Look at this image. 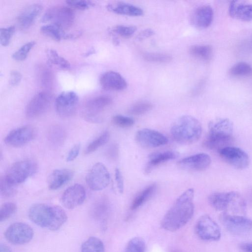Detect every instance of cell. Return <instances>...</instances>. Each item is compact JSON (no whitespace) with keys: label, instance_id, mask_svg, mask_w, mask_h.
Here are the masks:
<instances>
[{"label":"cell","instance_id":"6da1fadb","mask_svg":"<svg viewBox=\"0 0 252 252\" xmlns=\"http://www.w3.org/2000/svg\"><path fill=\"white\" fill-rule=\"evenodd\" d=\"M193 189H189L181 194L164 216L161 221V227L174 232L185 225L193 215Z\"/></svg>","mask_w":252,"mask_h":252},{"label":"cell","instance_id":"7a4b0ae2","mask_svg":"<svg viewBox=\"0 0 252 252\" xmlns=\"http://www.w3.org/2000/svg\"><path fill=\"white\" fill-rule=\"evenodd\" d=\"M208 134L204 141V146L218 150L230 146L232 141L233 125L227 119L219 118L211 122Z\"/></svg>","mask_w":252,"mask_h":252},{"label":"cell","instance_id":"3957f363","mask_svg":"<svg viewBox=\"0 0 252 252\" xmlns=\"http://www.w3.org/2000/svg\"><path fill=\"white\" fill-rule=\"evenodd\" d=\"M202 126L199 121L192 116H183L172 125L170 132L175 140L184 144L197 142L202 134Z\"/></svg>","mask_w":252,"mask_h":252},{"label":"cell","instance_id":"277c9868","mask_svg":"<svg viewBox=\"0 0 252 252\" xmlns=\"http://www.w3.org/2000/svg\"><path fill=\"white\" fill-rule=\"evenodd\" d=\"M59 206L37 203L29 209L28 216L34 223L50 230L58 211Z\"/></svg>","mask_w":252,"mask_h":252},{"label":"cell","instance_id":"5b68a950","mask_svg":"<svg viewBox=\"0 0 252 252\" xmlns=\"http://www.w3.org/2000/svg\"><path fill=\"white\" fill-rule=\"evenodd\" d=\"M37 168V164L33 161L21 160L13 164L3 177L9 183L16 186L33 175Z\"/></svg>","mask_w":252,"mask_h":252},{"label":"cell","instance_id":"8992f818","mask_svg":"<svg viewBox=\"0 0 252 252\" xmlns=\"http://www.w3.org/2000/svg\"><path fill=\"white\" fill-rule=\"evenodd\" d=\"M220 220L223 226L233 234L246 236L252 232V220L244 216L223 213Z\"/></svg>","mask_w":252,"mask_h":252},{"label":"cell","instance_id":"52a82bcc","mask_svg":"<svg viewBox=\"0 0 252 252\" xmlns=\"http://www.w3.org/2000/svg\"><path fill=\"white\" fill-rule=\"evenodd\" d=\"M74 13L70 8L64 6H56L48 9L41 18L43 23L57 25L63 30L67 29L73 24Z\"/></svg>","mask_w":252,"mask_h":252},{"label":"cell","instance_id":"ba28073f","mask_svg":"<svg viewBox=\"0 0 252 252\" xmlns=\"http://www.w3.org/2000/svg\"><path fill=\"white\" fill-rule=\"evenodd\" d=\"M208 200L212 207L217 211L234 213L239 205V193L236 191L214 192L210 195Z\"/></svg>","mask_w":252,"mask_h":252},{"label":"cell","instance_id":"9c48e42d","mask_svg":"<svg viewBox=\"0 0 252 252\" xmlns=\"http://www.w3.org/2000/svg\"><path fill=\"white\" fill-rule=\"evenodd\" d=\"M33 235L32 227L21 222L11 224L4 233L6 239L14 245H23L29 243L32 239Z\"/></svg>","mask_w":252,"mask_h":252},{"label":"cell","instance_id":"30bf717a","mask_svg":"<svg viewBox=\"0 0 252 252\" xmlns=\"http://www.w3.org/2000/svg\"><path fill=\"white\" fill-rule=\"evenodd\" d=\"M86 180L90 189L94 191L101 190L109 185L110 176L106 166L101 162H97L88 173Z\"/></svg>","mask_w":252,"mask_h":252},{"label":"cell","instance_id":"8fae6325","mask_svg":"<svg viewBox=\"0 0 252 252\" xmlns=\"http://www.w3.org/2000/svg\"><path fill=\"white\" fill-rule=\"evenodd\" d=\"M195 231L198 237L204 241H217L221 236L219 226L207 215L198 219L195 225Z\"/></svg>","mask_w":252,"mask_h":252},{"label":"cell","instance_id":"7c38bea8","mask_svg":"<svg viewBox=\"0 0 252 252\" xmlns=\"http://www.w3.org/2000/svg\"><path fill=\"white\" fill-rule=\"evenodd\" d=\"M219 153L225 162L236 169H244L249 165L248 155L239 148L229 146L220 150Z\"/></svg>","mask_w":252,"mask_h":252},{"label":"cell","instance_id":"4fadbf2b","mask_svg":"<svg viewBox=\"0 0 252 252\" xmlns=\"http://www.w3.org/2000/svg\"><path fill=\"white\" fill-rule=\"evenodd\" d=\"M78 101V96L75 92H62L56 99L55 106L58 114L64 118L72 116L76 110Z\"/></svg>","mask_w":252,"mask_h":252},{"label":"cell","instance_id":"5bb4252c","mask_svg":"<svg viewBox=\"0 0 252 252\" xmlns=\"http://www.w3.org/2000/svg\"><path fill=\"white\" fill-rule=\"evenodd\" d=\"M52 99L51 94L42 91L36 94L26 107V115L29 118H35L44 114L49 108Z\"/></svg>","mask_w":252,"mask_h":252},{"label":"cell","instance_id":"9a60e30c","mask_svg":"<svg viewBox=\"0 0 252 252\" xmlns=\"http://www.w3.org/2000/svg\"><path fill=\"white\" fill-rule=\"evenodd\" d=\"M36 133L33 126H22L11 131L5 137L4 142L11 147H21L31 141L35 137Z\"/></svg>","mask_w":252,"mask_h":252},{"label":"cell","instance_id":"2e32d148","mask_svg":"<svg viewBox=\"0 0 252 252\" xmlns=\"http://www.w3.org/2000/svg\"><path fill=\"white\" fill-rule=\"evenodd\" d=\"M135 139L138 144L146 148H156L165 145L168 142V139L164 134L149 128L138 130Z\"/></svg>","mask_w":252,"mask_h":252},{"label":"cell","instance_id":"e0dca14e","mask_svg":"<svg viewBox=\"0 0 252 252\" xmlns=\"http://www.w3.org/2000/svg\"><path fill=\"white\" fill-rule=\"evenodd\" d=\"M111 102V98L107 95H100L90 99L85 106V119L92 123H98V115Z\"/></svg>","mask_w":252,"mask_h":252},{"label":"cell","instance_id":"ac0fdd59","mask_svg":"<svg viewBox=\"0 0 252 252\" xmlns=\"http://www.w3.org/2000/svg\"><path fill=\"white\" fill-rule=\"evenodd\" d=\"M86 198L83 186L76 184L67 188L61 197V202L66 208L72 209L81 205Z\"/></svg>","mask_w":252,"mask_h":252},{"label":"cell","instance_id":"d6986e66","mask_svg":"<svg viewBox=\"0 0 252 252\" xmlns=\"http://www.w3.org/2000/svg\"><path fill=\"white\" fill-rule=\"evenodd\" d=\"M211 162V159L208 155L200 153L182 159L178 164L185 170L199 171L207 169Z\"/></svg>","mask_w":252,"mask_h":252},{"label":"cell","instance_id":"ffe728a7","mask_svg":"<svg viewBox=\"0 0 252 252\" xmlns=\"http://www.w3.org/2000/svg\"><path fill=\"white\" fill-rule=\"evenodd\" d=\"M101 87L107 90L120 91L126 89L127 83L119 73L109 71L104 73L100 78Z\"/></svg>","mask_w":252,"mask_h":252},{"label":"cell","instance_id":"44dd1931","mask_svg":"<svg viewBox=\"0 0 252 252\" xmlns=\"http://www.w3.org/2000/svg\"><path fill=\"white\" fill-rule=\"evenodd\" d=\"M229 15L236 19L245 22L252 21V4L240 1H232L230 3Z\"/></svg>","mask_w":252,"mask_h":252},{"label":"cell","instance_id":"7402d4cb","mask_svg":"<svg viewBox=\"0 0 252 252\" xmlns=\"http://www.w3.org/2000/svg\"><path fill=\"white\" fill-rule=\"evenodd\" d=\"M42 7L39 4H33L25 8L17 17L18 26L22 29L29 28L40 13Z\"/></svg>","mask_w":252,"mask_h":252},{"label":"cell","instance_id":"603a6c76","mask_svg":"<svg viewBox=\"0 0 252 252\" xmlns=\"http://www.w3.org/2000/svg\"><path fill=\"white\" fill-rule=\"evenodd\" d=\"M73 176V172L70 169H56L48 178V188L51 190H56L71 180Z\"/></svg>","mask_w":252,"mask_h":252},{"label":"cell","instance_id":"cb8c5ba5","mask_svg":"<svg viewBox=\"0 0 252 252\" xmlns=\"http://www.w3.org/2000/svg\"><path fill=\"white\" fill-rule=\"evenodd\" d=\"M213 10L209 5L198 7L193 15L194 24L199 28H206L210 26L213 19Z\"/></svg>","mask_w":252,"mask_h":252},{"label":"cell","instance_id":"d4e9b609","mask_svg":"<svg viewBox=\"0 0 252 252\" xmlns=\"http://www.w3.org/2000/svg\"><path fill=\"white\" fill-rule=\"evenodd\" d=\"M107 8L115 13L131 16H141L143 13L142 9L139 7L122 2L109 4Z\"/></svg>","mask_w":252,"mask_h":252},{"label":"cell","instance_id":"484cf974","mask_svg":"<svg viewBox=\"0 0 252 252\" xmlns=\"http://www.w3.org/2000/svg\"><path fill=\"white\" fill-rule=\"evenodd\" d=\"M178 154L173 151L158 152L149 156V161L146 172H149L152 168L161 163L176 158Z\"/></svg>","mask_w":252,"mask_h":252},{"label":"cell","instance_id":"4316f807","mask_svg":"<svg viewBox=\"0 0 252 252\" xmlns=\"http://www.w3.org/2000/svg\"><path fill=\"white\" fill-rule=\"evenodd\" d=\"M66 137V131L60 125H53L48 129L47 139L54 147H59L64 142Z\"/></svg>","mask_w":252,"mask_h":252},{"label":"cell","instance_id":"83f0119b","mask_svg":"<svg viewBox=\"0 0 252 252\" xmlns=\"http://www.w3.org/2000/svg\"><path fill=\"white\" fill-rule=\"evenodd\" d=\"M40 31L56 41L68 39L69 33H66L64 30L55 24H46L41 27Z\"/></svg>","mask_w":252,"mask_h":252},{"label":"cell","instance_id":"f1b7e54d","mask_svg":"<svg viewBox=\"0 0 252 252\" xmlns=\"http://www.w3.org/2000/svg\"><path fill=\"white\" fill-rule=\"evenodd\" d=\"M156 189L157 185L155 184H151L145 188L134 198L130 209L134 210L143 205L154 195Z\"/></svg>","mask_w":252,"mask_h":252},{"label":"cell","instance_id":"f546056e","mask_svg":"<svg viewBox=\"0 0 252 252\" xmlns=\"http://www.w3.org/2000/svg\"><path fill=\"white\" fill-rule=\"evenodd\" d=\"M189 52L194 57L207 62L213 56V48L209 45H195L191 46Z\"/></svg>","mask_w":252,"mask_h":252},{"label":"cell","instance_id":"4dcf8cb0","mask_svg":"<svg viewBox=\"0 0 252 252\" xmlns=\"http://www.w3.org/2000/svg\"><path fill=\"white\" fill-rule=\"evenodd\" d=\"M81 252H105L102 241L96 237H90L82 245Z\"/></svg>","mask_w":252,"mask_h":252},{"label":"cell","instance_id":"1f68e13d","mask_svg":"<svg viewBox=\"0 0 252 252\" xmlns=\"http://www.w3.org/2000/svg\"><path fill=\"white\" fill-rule=\"evenodd\" d=\"M48 63L50 65H55L62 69H68L70 67L69 62L60 56L56 51L48 49L46 51Z\"/></svg>","mask_w":252,"mask_h":252},{"label":"cell","instance_id":"d6a6232c","mask_svg":"<svg viewBox=\"0 0 252 252\" xmlns=\"http://www.w3.org/2000/svg\"><path fill=\"white\" fill-rule=\"evenodd\" d=\"M229 73L233 76L248 77L252 75V67L246 62H239L231 67Z\"/></svg>","mask_w":252,"mask_h":252},{"label":"cell","instance_id":"836d02e7","mask_svg":"<svg viewBox=\"0 0 252 252\" xmlns=\"http://www.w3.org/2000/svg\"><path fill=\"white\" fill-rule=\"evenodd\" d=\"M110 134L108 131H105L98 137L91 142L85 150V154L92 153L106 144L109 140Z\"/></svg>","mask_w":252,"mask_h":252},{"label":"cell","instance_id":"e575fe53","mask_svg":"<svg viewBox=\"0 0 252 252\" xmlns=\"http://www.w3.org/2000/svg\"><path fill=\"white\" fill-rule=\"evenodd\" d=\"M145 250L144 240L140 237H135L128 241L124 252H144Z\"/></svg>","mask_w":252,"mask_h":252},{"label":"cell","instance_id":"d590c367","mask_svg":"<svg viewBox=\"0 0 252 252\" xmlns=\"http://www.w3.org/2000/svg\"><path fill=\"white\" fill-rule=\"evenodd\" d=\"M35 44V42L34 41L25 43L12 55V58L17 61H24Z\"/></svg>","mask_w":252,"mask_h":252},{"label":"cell","instance_id":"8d00e7d4","mask_svg":"<svg viewBox=\"0 0 252 252\" xmlns=\"http://www.w3.org/2000/svg\"><path fill=\"white\" fill-rule=\"evenodd\" d=\"M143 57L144 60L150 62L168 63L172 60L170 55L160 53H145Z\"/></svg>","mask_w":252,"mask_h":252},{"label":"cell","instance_id":"74e56055","mask_svg":"<svg viewBox=\"0 0 252 252\" xmlns=\"http://www.w3.org/2000/svg\"><path fill=\"white\" fill-rule=\"evenodd\" d=\"M17 210L16 205L11 202L3 204L0 209V221L5 220L12 216Z\"/></svg>","mask_w":252,"mask_h":252},{"label":"cell","instance_id":"f35d334b","mask_svg":"<svg viewBox=\"0 0 252 252\" xmlns=\"http://www.w3.org/2000/svg\"><path fill=\"white\" fill-rule=\"evenodd\" d=\"M16 191V186L9 183L5 179L4 177L1 178L0 182V192L2 197L4 198L12 197L15 195Z\"/></svg>","mask_w":252,"mask_h":252},{"label":"cell","instance_id":"ab89813d","mask_svg":"<svg viewBox=\"0 0 252 252\" xmlns=\"http://www.w3.org/2000/svg\"><path fill=\"white\" fill-rule=\"evenodd\" d=\"M153 107L152 104L147 101H141L133 105L129 109V113L134 115H140L145 114Z\"/></svg>","mask_w":252,"mask_h":252},{"label":"cell","instance_id":"60d3db41","mask_svg":"<svg viewBox=\"0 0 252 252\" xmlns=\"http://www.w3.org/2000/svg\"><path fill=\"white\" fill-rule=\"evenodd\" d=\"M136 31V28L132 26L117 25L112 29V32L121 37L128 38L132 36Z\"/></svg>","mask_w":252,"mask_h":252},{"label":"cell","instance_id":"b9f144b4","mask_svg":"<svg viewBox=\"0 0 252 252\" xmlns=\"http://www.w3.org/2000/svg\"><path fill=\"white\" fill-rule=\"evenodd\" d=\"M112 121L114 125L122 128L131 127L134 124V121L132 118L121 115L114 116Z\"/></svg>","mask_w":252,"mask_h":252},{"label":"cell","instance_id":"7bdbcfd3","mask_svg":"<svg viewBox=\"0 0 252 252\" xmlns=\"http://www.w3.org/2000/svg\"><path fill=\"white\" fill-rule=\"evenodd\" d=\"M15 30V28L13 26L0 29V42L2 46H6L9 44Z\"/></svg>","mask_w":252,"mask_h":252},{"label":"cell","instance_id":"ee69618b","mask_svg":"<svg viewBox=\"0 0 252 252\" xmlns=\"http://www.w3.org/2000/svg\"><path fill=\"white\" fill-rule=\"evenodd\" d=\"M66 3L71 7L80 10L89 9L94 5L92 1L85 0H66Z\"/></svg>","mask_w":252,"mask_h":252},{"label":"cell","instance_id":"f6af8a7d","mask_svg":"<svg viewBox=\"0 0 252 252\" xmlns=\"http://www.w3.org/2000/svg\"><path fill=\"white\" fill-rule=\"evenodd\" d=\"M22 74L17 70H12L10 73L9 83L11 86L17 85L21 81Z\"/></svg>","mask_w":252,"mask_h":252},{"label":"cell","instance_id":"bcb514c9","mask_svg":"<svg viewBox=\"0 0 252 252\" xmlns=\"http://www.w3.org/2000/svg\"><path fill=\"white\" fill-rule=\"evenodd\" d=\"M115 177L118 189L120 193H123L124 187V180L121 172L118 168L115 169Z\"/></svg>","mask_w":252,"mask_h":252},{"label":"cell","instance_id":"7dc6e473","mask_svg":"<svg viewBox=\"0 0 252 252\" xmlns=\"http://www.w3.org/2000/svg\"><path fill=\"white\" fill-rule=\"evenodd\" d=\"M80 147V144H76L72 147L68 152L66 157V159L67 161H71L77 158L79 153Z\"/></svg>","mask_w":252,"mask_h":252},{"label":"cell","instance_id":"c3c4849f","mask_svg":"<svg viewBox=\"0 0 252 252\" xmlns=\"http://www.w3.org/2000/svg\"><path fill=\"white\" fill-rule=\"evenodd\" d=\"M119 154V148L117 144L111 145L107 150V155L111 159H116Z\"/></svg>","mask_w":252,"mask_h":252},{"label":"cell","instance_id":"681fc988","mask_svg":"<svg viewBox=\"0 0 252 252\" xmlns=\"http://www.w3.org/2000/svg\"><path fill=\"white\" fill-rule=\"evenodd\" d=\"M155 33L154 31L151 29H145L138 33L136 36V39L139 40H143L145 39Z\"/></svg>","mask_w":252,"mask_h":252},{"label":"cell","instance_id":"f907efd6","mask_svg":"<svg viewBox=\"0 0 252 252\" xmlns=\"http://www.w3.org/2000/svg\"><path fill=\"white\" fill-rule=\"evenodd\" d=\"M49 70H46L45 71L42 73L41 81L43 85L48 86L51 83V73L48 71Z\"/></svg>","mask_w":252,"mask_h":252},{"label":"cell","instance_id":"816d5d0a","mask_svg":"<svg viewBox=\"0 0 252 252\" xmlns=\"http://www.w3.org/2000/svg\"><path fill=\"white\" fill-rule=\"evenodd\" d=\"M242 48L244 52H252V37L248 39L243 44Z\"/></svg>","mask_w":252,"mask_h":252},{"label":"cell","instance_id":"f5cc1de1","mask_svg":"<svg viewBox=\"0 0 252 252\" xmlns=\"http://www.w3.org/2000/svg\"><path fill=\"white\" fill-rule=\"evenodd\" d=\"M240 248L244 252H252V242L241 244Z\"/></svg>","mask_w":252,"mask_h":252},{"label":"cell","instance_id":"db71d44e","mask_svg":"<svg viewBox=\"0 0 252 252\" xmlns=\"http://www.w3.org/2000/svg\"><path fill=\"white\" fill-rule=\"evenodd\" d=\"M0 252H12L10 248L5 244L0 245Z\"/></svg>","mask_w":252,"mask_h":252},{"label":"cell","instance_id":"11a10c76","mask_svg":"<svg viewBox=\"0 0 252 252\" xmlns=\"http://www.w3.org/2000/svg\"><path fill=\"white\" fill-rule=\"evenodd\" d=\"M94 49L92 48V49H91L90 50H89L87 52V53H86L85 54V56H90V55H92V54H94Z\"/></svg>","mask_w":252,"mask_h":252}]
</instances>
